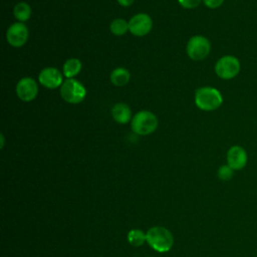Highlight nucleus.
I'll return each instance as SVG.
<instances>
[{
    "instance_id": "obj_1",
    "label": "nucleus",
    "mask_w": 257,
    "mask_h": 257,
    "mask_svg": "<svg viewBox=\"0 0 257 257\" xmlns=\"http://www.w3.org/2000/svg\"><path fill=\"white\" fill-rule=\"evenodd\" d=\"M146 235L149 246L159 253L169 252L174 245V237L171 231L163 226L151 227Z\"/></svg>"
},
{
    "instance_id": "obj_2",
    "label": "nucleus",
    "mask_w": 257,
    "mask_h": 257,
    "mask_svg": "<svg viewBox=\"0 0 257 257\" xmlns=\"http://www.w3.org/2000/svg\"><path fill=\"white\" fill-rule=\"evenodd\" d=\"M195 103L201 110L213 111L222 105L223 96L217 88L203 86L195 92Z\"/></svg>"
},
{
    "instance_id": "obj_3",
    "label": "nucleus",
    "mask_w": 257,
    "mask_h": 257,
    "mask_svg": "<svg viewBox=\"0 0 257 257\" xmlns=\"http://www.w3.org/2000/svg\"><path fill=\"white\" fill-rule=\"evenodd\" d=\"M158 126L157 116L149 110H141L132 119V130L140 136H148L154 133Z\"/></svg>"
},
{
    "instance_id": "obj_4",
    "label": "nucleus",
    "mask_w": 257,
    "mask_h": 257,
    "mask_svg": "<svg viewBox=\"0 0 257 257\" xmlns=\"http://www.w3.org/2000/svg\"><path fill=\"white\" fill-rule=\"evenodd\" d=\"M241 70V63L234 55H224L220 57L215 64L216 74L225 80L233 79Z\"/></svg>"
},
{
    "instance_id": "obj_5",
    "label": "nucleus",
    "mask_w": 257,
    "mask_h": 257,
    "mask_svg": "<svg viewBox=\"0 0 257 257\" xmlns=\"http://www.w3.org/2000/svg\"><path fill=\"white\" fill-rule=\"evenodd\" d=\"M60 95L66 102L76 104L84 99L86 89L78 80L67 78L60 86Z\"/></svg>"
},
{
    "instance_id": "obj_6",
    "label": "nucleus",
    "mask_w": 257,
    "mask_h": 257,
    "mask_svg": "<svg viewBox=\"0 0 257 257\" xmlns=\"http://www.w3.org/2000/svg\"><path fill=\"white\" fill-rule=\"evenodd\" d=\"M186 50L191 59L200 61L209 55L211 51V43L205 36L195 35L189 39Z\"/></svg>"
},
{
    "instance_id": "obj_7",
    "label": "nucleus",
    "mask_w": 257,
    "mask_h": 257,
    "mask_svg": "<svg viewBox=\"0 0 257 257\" xmlns=\"http://www.w3.org/2000/svg\"><path fill=\"white\" fill-rule=\"evenodd\" d=\"M6 39L13 47L23 46L28 39V29L23 22H15L8 28Z\"/></svg>"
},
{
    "instance_id": "obj_8",
    "label": "nucleus",
    "mask_w": 257,
    "mask_h": 257,
    "mask_svg": "<svg viewBox=\"0 0 257 257\" xmlns=\"http://www.w3.org/2000/svg\"><path fill=\"white\" fill-rule=\"evenodd\" d=\"M227 165L231 167L234 171H241L243 170L248 162V155L246 150L239 146L234 145L229 148L226 156Z\"/></svg>"
},
{
    "instance_id": "obj_9",
    "label": "nucleus",
    "mask_w": 257,
    "mask_h": 257,
    "mask_svg": "<svg viewBox=\"0 0 257 257\" xmlns=\"http://www.w3.org/2000/svg\"><path fill=\"white\" fill-rule=\"evenodd\" d=\"M153 27L152 18L145 13L136 14L128 21V30L136 36L147 35Z\"/></svg>"
},
{
    "instance_id": "obj_10",
    "label": "nucleus",
    "mask_w": 257,
    "mask_h": 257,
    "mask_svg": "<svg viewBox=\"0 0 257 257\" xmlns=\"http://www.w3.org/2000/svg\"><path fill=\"white\" fill-rule=\"evenodd\" d=\"M17 96L23 101L33 100L38 93V85L31 77H23L16 84Z\"/></svg>"
},
{
    "instance_id": "obj_11",
    "label": "nucleus",
    "mask_w": 257,
    "mask_h": 257,
    "mask_svg": "<svg viewBox=\"0 0 257 257\" xmlns=\"http://www.w3.org/2000/svg\"><path fill=\"white\" fill-rule=\"evenodd\" d=\"M39 82L46 88L54 89L62 85L63 78L62 74L55 67H45L43 68L38 76Z\"/></svg>"
},
{
    "instance_id": "obj_12",
    "label": "nucleus",
    "mask_w": 257,
    "mask_h": 257,
    "mask_svg": "<svg viewBox=\"0 0 257 257\" xmlns=\"http://www.w3.org/2000/svg\"><path fill=\"white\" fill-rule=\"evenodd\" d=\"M111 114L113 119L121 124L127 123L132 118V111L130 106L122 102H117L112 106Z\"/></svg>"
},
{
    "instance_id": "obj_13",
    "label": "nucleus",
    "mask_w": 257,
    "mask_h": 257,
    "mask_svg": "<svg viewBox=\"0 0 257 257\" xmlns=\"http://www.w3.org/2000/svg\"><path fill=\"white\" fill-rule=\"evenodd\" d=\"M131 78L130 71L124 67H116L110 73V81L115 86L125 85Z\"/></svg>"
},
{
    "instance_id": "obj_14",
    "label": "nucleus",
    "mask_w": 257,
    "mask_h": 257,
    "mask_svg": "<svg viewBox=\"0 0 257 257\" xmlns=\"http://www.w3.org/2000/svg\"><path fill=\"white\" fill-rule=\"evenodd\" d=\"M81 70V62L78 58H69L63 64V74L67 78H73Z\"/></svg>"
},
{
    "instance_id": "obj_15",
    "label": "nucleus",
    "mask_w": 257,
    "mask_h": 257,
    "mask_svg": "<svg viewBox=\"0 0 257 257\" xmlns=\"http://www.w3.org/2000/svg\"><path fill=\"white\" fill-rule=\"evenodd\" d=\"M31 8L26 2H19L14 6L13 15L20 22H25L31 17Z\"/></svg>"
},
{
    "instance_id": "obj_16",
    "label": "nucleus",
    "mask_w": 257,
    "mask_h": 257,
    "mask_svg": "<svg viewBox=\"0 0 257 257\" xmlns=\"http://www.w3.org/2000/svg\"><path fill=\"white\" fill-rule=\"evenodd\" d=\"M127 242L134 247H140L147 242V235L141 229H132L126 236Z\"/></svg>"
},
{
    "instance_id": "obj_17",
    "label": "nucleus",
    "mask_w": 257,
    "mask_h": 257,
    "mask_svg": "<svg viewBox=\"0 0 257 257\" xmlns=\"http://www.w3.org/2000/svg\"><path fill=\"white\" fill-rule=\"evenodd\" d=\"M109 29L112 34L120 36L125 34L128 30V23L122 18H116L110 23Z\"/></svg>"
},
{
    "instance_id": "obj_18",
    "label": "nucleus",
    "mask_w": 257,
    "mask_h": 257,
    "mask_svg": "<svg viewBox=\"0 0 257 257\" xmlns=\"http://www.w3.org/2000/svg\"><path fill=\"white\" fill-rule=\"evenodd\" d=\"M234 172L235 171L231 167H229L227 164L226 165H222L221 167H219V169L217 171V177L221 181L227 182V181H230L233 178Z\"/></svg>"
},
{
    "instance_id": "obj_19",
    "label": "nucleus",
    "mask_w": 257,
    "mask_h": 257,
    "mask_svg": "<svg viewBox=\"0 0 257 257\" xmlns=\"http://www.w3.org/2000/svg\"><path fill=\"white\" fill-rule=\"evenodd\" d=\"M178 1L182 7L186 8V9H193V8H196L197 6H199L201 1H203V0H178Z\"/></svg>"
},
{
    "instance_id": "obj_20",
    "label": "nucleus",
    "mask_w": 257,
    "mask_h": 257,
    "mask_svg": "<svg viewBox=\"0 0 257 257\" xmlns=\"http://www.w3.org/2000/svg\"><path fill=\"white\" fill-rule=\"evenodd\" d=\"M224 1L225 0H203L204 4L211 9L219 8L224 3Z\"/></svg>"
},
{
    "instance_id": "obj_21",
    "label": "nucleus",
    "mask_w": 257,
    "mask_h": 257,
    "mask_svg": "<svg viewBox=\"0 0 257 257\" xmlns=\"http://www.w3.org/2000/svg\"><path fill=\"white\" fill-rule=\"evenodd\" d=\"M118 4L123 7H128L134 3V0H117Z\"/></svg>"
},
{
    "instance_id": "obj_22",
    "label": "nucleus",
    "mask_w": 257,
    "mask_h": 257,
    "mask_svg": "<svg viewBox=\"0 0 257 257\" xmlns=\"http://www.w3.org/2000/svg\"><path fill=\"white\" fill-rule=\"evenodd\" d=\"M0 138H1V149H3V147H4V136H3V134L0 135Z\"/></svg>"
},
{
    "instance_id": "obj_23",
    "label": "nucleus",
    "mask_w": 257,
    "mask_h": 257,
    "mask_svg": "<svg viewBox=\"0 0 257 257\" xmlns=\"http://www.w3.org/2000/svg\"><path fill=\"white\" fill-rule=\"evenodd\" d=\"M149 257H150V256H149Z\"/></svg>"
}]
</instances>
